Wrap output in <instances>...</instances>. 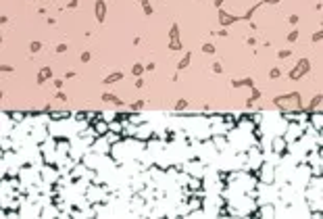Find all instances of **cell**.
Instances as JSON below:
<instances>
[{"mask_svg": "<svg viewBox=\"0 0 323 219\" xmlns=\"http://www.w3.org/2000/svg\"><path fill=\"white\" fill-rule=\"evenodd\" d=\"M121 77H123V75H121V73H115V75H111V77H106V84H113V82H119Z\"/></svg>", "mask_w": 323, "mask_h": 219, "instance_id": "obj_6", "label": "cell"}, {"mask_svg": "<svg viewBox=\"0 0 323 219\" xmlns=\"http://www.w3.org/2000/svg\"><path fill=\"white\" fill-rule=\"evenodd\" d=\"M232 21H234V19H232V17H227L225 13L221 15V23H223V25H227V23H232Z\"/></svg>", "mask_w": 323, "mask_h": 219, "instance_id": "obj_11", "label": "cell"}, {"mask_svg": "<svg viewBox=\"0 0 323 219\" xmlns=\"http://www.w3.org/2000/svg\"><path fill=\"white\" fill-rule=\"evenodd\" d=\"M304 71H309V61H307V59H302L300 63H298V69H294V71L290 73V77H292V79H298Z\"/></svg>", "mask_w": 323, "mask_h": 219, "instance_id": "obj_1", "label": "cell"}, {"mask_svg": "<svg viewBox=\"0 0 323 219\" xmlns=\"http://www.w3.org/2000/svg\"><path fill=\"white\" fill-rule=\"evenodd\" d=\"M313 121H315V127H317V132H319V130H321V123H323V121H321V115L317 113V115L313 117Z\"/></svg>", "mask_w": 323, "mask_h": 219, "instance_id": "obj_7", "label": "cell"}, {"mask_svg": "<svg viewBox=\"0 0 323 219\" xmlns=\"http://www.w3.org/2000/svg\"><path fill=\"white\" fill-rule=\"evenodd\" d=\"M261 215H269V217H273V207L269 205V207H265V209H261Z\"/></svg>", "mask_w": 323, "mask_h": 219, "instance_id": "obj_8", "label": "cell"}, {"mask_svg": "<svg viewBox=\"0 0 323 219\" xmlns=\"http://www.w3.org/2000/svg\"><path fill=\"white\" fill-rule=\"evenodd\" d=\"M31 50H34V52H36V50H40V44H38V42H34V44H31Z\"/></svg>", "mask_w": 323, "mask_h": 219, "instance_id": "obj_17", "label": "cell"}, {"mask_svg": "<svg viewBox=\"0 0 323 219\" xmlns=\"http://www.w3.org/2000/svg\"><path fill=\"white\" fill-rule=\"evenodd\" d=\"M202 50H204L206 54H213V52H215V46H211V44H204V48H202Z\"/></svg>", "mask_w": 323, "mask_h": 219, "instance_id": "obj_10", "label": "cell"}, {"mask_svg": "<svg viewBox=\"0 0 323 219\" xmlns=\"http://www.w3.org/2000/svg\"><path fill=\"white\" fill-rule=\"evenodd\" d=\"M96 130H98L100 136H102V134H106V130H111V127H108L106 123H102V121H98V123H96Z\"/></svg>", "mask_w": 323, "mask_h": 219, "instance_id": "obj_5", "label": "cell"}, {"mask_svg": "<svg viewBox=\"0 0 323 219\" xmlns=\"http://www.w3.org/2000/svg\"><path fill=\"white\" fill-rule=\"evenodd\" d=\"M286 144H288L286 138H275V140H273V152H277V155L284 152V150H286Z\"/></svg>", "mask_w": 323, "mask_h": 219, "instance_id": "obj_2", "label": "cell"}, {"mask_svg": "<svg viewBox=\"0 0 323 219\" xmlns=\"http://www.w3.org/2000/svg\"><path fill=\"white\" fill-rule=\"evenodd\" d=\"M142 6H144V11H146V15H150V13H152V9H150V4H148V0H142Z\"/></svg>", "mask_w": 323, "mask_h": 219, "instance_id": "obj_12", "label": "cell"}, {"mask_svg": "<svg viewBox=\"0 0 323 219\" xmlns=\"http://www.w3.org/2000/svg\"><path fill=\"white\" fill-rule=\"evenodd\" d=\"M142 71H144V67H142V65H135V67H133V75H140Z\"/></svg>", "mask_w": 323, "mask_h": 219, "instance_id": "obj_13", "label": "cell"}, {"mask_svg": "<svg viewBox=\"0 0 323 219\" xmlns=\"http://www.w3.org/2000/svg\"><path fill=\"white\" fill-rule=\"evenodd\" d=\"M296 38H298V34H296V31H292V34H290V36H288V40H290V42H294V40H296Z\"/></svg>", "mask_w": 323, "mask_h": 219, "instance_id": "obj_15", "label": "cell"}, {"mask_svg": "<svg viewBox=\"0 0 323 219\" xmlns=\"http://www.w3.org/2000/svg\"><path fill=\"white\" fill-rule=\"evenodd\" d=\"M94 11H96V17H98V21H104L106 6H104V2H102V0H96V6H94Z\"/></svg>", "mask_w": 323, "mask_h": 219, "instance_id": "obj_3", "label": "cell"}, {"mask_svg": "<svg viewBox=\"0 0 323 219\" xmlns=\"http://www.w3.org/2000/svg\"><path fill=\"white\" fill-rule=\"evenodd\" d=\"M13 119H15V121H21V119H23V113H13Z\"/></svg>", "mask_w": 323, "mask_h": 219, "instance_id": "obj_14", "label": "cell"}, {"mask_svg": "<svg viewBox=\"0 0 323 219\" xmlns=\"http://www.w3.org/2000/svg\"><path fill=\"white\" fill-rule=\"evenodd\" d=\"M188 63H190V54H186V57L181 59V63H179V69H186V67H188Z\"/></svg>", "mask_w": 323, "mask_h": 219, "instance_id": "obj_9", "label": "cell"}, {"mask_svg": "<svg viewBox=\"0 0 323 219\" xmlns=\"http://www.w3.org/2000/svg\"><path fill=\"white\" fill-rule=\"evenodd\" d=\"M67 50V46L65 44H61V46H56V52H65Z\"/></svg>", "mask_w": 323, "mask_h": 219, "instance_id": "obj_16", "label": "cell"}, {"mask_svg": "<svg viewBox=\"0 0 323 219\" xmlns=\"http://www.w3.org/2000/svg\"><path fill=\"white\" fill-rule=\"evenodd\" d=\"M263 171H265V173H263V175H265V182L271 184V182H273V165H265Z\"/></svg>", "mask_w": 323, "mask_h": 219, "instance_id": "obj_4", "label": "cell"}]
</instances>
